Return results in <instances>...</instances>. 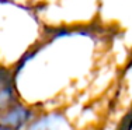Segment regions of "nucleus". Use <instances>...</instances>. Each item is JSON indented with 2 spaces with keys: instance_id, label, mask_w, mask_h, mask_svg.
<instances>
[{
  "instance_id": "obj_1",
  "label": "nucleus",
  "mask_w": 132,
  "mask_h": 130,
  "mask_svg": "<svg viewBox=\"0 0 132 130\" xmlns=\"http://www.w3.org/2000/svg\"><path fill=\"white\" fill-rule=\"evenodd\" d=\"M119 31L104 20L89 25L46 28L44 36L13 67L23 101H48L94 77L108 60Z\"/></svg>"
},
{
  "instance_id": "obj_4",
  "label": "nucleus",
  "mask_w": 132,
  "mask_h": 130,
  "mask_svg": "<svg viewBox=\"0 0 132 130\" xmlns=\"http://www.w3.org/2000/svg\"><path fill=\"white\" fill-rule=\"evenodd\" d=\"M17 2H20V3H24V4H28V6H32V7L38 8V7H41L42 4H45V3H48L49 0H17Z\"/></svg>"
},
{
  "instance_id": "obj_3",
  "label": "nucleus",
  "mask_w": 132,
  "mask_h": 130,
  "mask_svg": "<svg viewBox=\"0 0 132 130\" xmlns=\"http://www.w3.org/2000/svg\"><path fill=\"white\" fill-rule=\"evenodd\" d=\"M37 10L46 28L89 25L103 20V0H49Z\"/></svg>"
},
{
  "instance_id": "obj_2",
  "label": "nucleus",
  "mask_w": 132,
  "mask_h": 130,
  "mask_svg": "<svg viewBox=\"0 0 132 130\" xmlns=\"http://www.w3.org/2000/svg\"><path fill=\"white\" fill-rule=\"evenodd\" d=\"M45 31L35 7L17 0H0V64L13 69Z\"/></svg>"
}]
</instances>
